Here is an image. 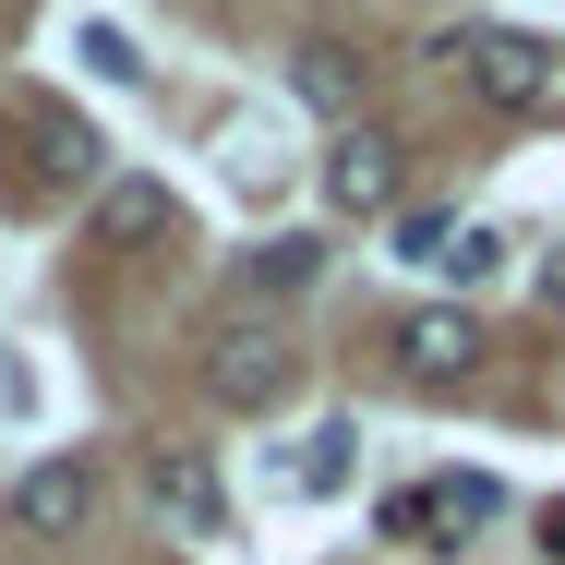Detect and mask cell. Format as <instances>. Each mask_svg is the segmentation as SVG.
<instances>
[{
	"label": "cell",
	"mask_w": 565,
	"mask_h": 565,
	"mask_svg": "<svg viewBox=\"0 0 565 565\" xmlns=\"http://www.w3.org/2000/svg\"><path fill=\"white\" fill-rule=\"evenodd\" d=\"M169 217H181V205H169V181H145V169H109V181H97V241H109V253L169 241Z\"/></svg>",
	"instance_id": "8992f818"
},
{
	"label": "cell",
	"mask_w": 565,
	"mask_h": 565,
	"mask_svg": "<svg viewBox=\"0 0 565 565\" xmlns=\"http://www.w3.org/2000/svg\"><path fill=\"white\" fill-rule=\"evenodd\" d=\"M542 554H554V565H565V505H542Z\"/></svg>",
	"instance_id": "9a60e30c"
},
{
	"label": "cell",
	"mask_w": 565,
	"mask_h": 565,
	"mask_svg": "<svg viewBox=\"0 0 565 565\" xmlns=\"http://www.w3.org/2000/svg\"><path fill=\"white\" fill-rule=\"evenodd\" d=\"M289 373H301V349L277 338V326H217V338H205V397H217V409H277Z\"/></svg>",
	"instance_id": "7a4b0ae2"
},
{
	"label": "cell",
	"mask_w": 565,
	"mask_h": 565,
	"mask_svg": "<svg viewBox=\"0 0 565 565\" xmlns=\"http://www.w3.org/2000/svg\"><path fill=\"white\" fill-rule=\"evenodd\" d=\"M446 61L469 73V97H481V109H542V97H554V49H542V36H518V24L457 36Z\"/></svg>",
	"instance_id": "6da1fadb"
},
{
	"label": "cell",
	"mask_w": 565,
	"mask_h": 565,
	"mask_svg": "<svg viewBox=\"0 0 565 565\" xmlns=\"http://www.w3.org/2000/svg\"><path fill=\"white\" fill-rule=\"evenodd\" d=\"M434 265H446L457 289H493V277H505V228H446V253H434Z\"/></svg>",
	"instance_id": "7c38bea8"
},
{
	"label": "cell",
	"mask_w": 565,
	"mask_h": 565,
	"mask_svg": "<svg viewBox=\"0 0 565 565\" xmlns=\"http://www.w3.org/2000/svg\"><path fill=\"white\" fill-rule=\"evenodd\" d=\"M397 373H409V385H469V373H481V326H469V313H457V301H422V313H397Z\"/></svg>",
	"instance_id": "277c9868"
},
{
	"label": "cell",
	"mask_w": 565,
	"mask_h": 565,
	"mask_svg": "<svg viewBox=\"0 0 565 565\" xmlns=\"http://www.w3.org/2000/svg\"><path fill=\"white\" fill-rule=\"evenodd\" d=\"M145 493H157V505H169L181 530H228V493H217V469H205V457H181V446H157Z\"/></svg>",
	"instance_id": "9c48e42d"
},
{
	"label": "cell",
	"mask_w": 565,
	"mask_h": 565,
	"mask_svg": "<svg viewBox=\"0 0 565 565\" xmlns=\"http://www.w3.org/2000/svg\"><path fill=\"white\" fill-rule=\"evenodd\" d=\"M326 205H338V217H385V205H397V145H385V132H338V145H326Z\"/></svg>",
	"instance_id": "5b68a950"
},
{
	"label": "cell",
	"mask_w": 565,
	"mask_h": 565,
	"mask_svg": "<svg viewBox=\"0 0 565 565\" xmlns=\"http://www.w3.org/2000/svg\"><path fill=\"white\" fill-rule=\"evenodd\" d=\"M85 61H97V73H109V85H132V73H145V61H132V49H120L109 24H85Z\"/></svg>",
	"instance_id": "5bb4252c"
},
{
	"label": "cell",
	"mask_w": 565,
	"mask_h": 565,
	"mask_svg": "<svg viewBox=\"0 0 565 565\" xmlns=\"http://www.w3.org/2000/svg\"><path fill=\"white\" fill-rule=\"evenodd\" d=\"M349 446H361V434H349V422H326V434L301 446V493H338V481H349Z\"/></svg>",
	"instance_id": "4fadbf2b"
},
{
	"label": "cell",
	"mask_w": 565,
	"mask_h": 565,
	"mask_svg": "<svg viewBox=\"0 0 565 565\" xmlns=\"http://www.w3.org/2000/svg\"><path fill=\"white\" fill-rule=\"evenodd\" d=\"M493 505H505V493H493L481 469H446V481H422V542H434V554H457L469 530H493Z\"/></svg>",
	"instance_id": "ba28073f"
},
{
	"label": "cell",
	"mask_w": 565,
	"mask_h": 565,
	"mask_svg": "<svg viewBox=\"0 0 565 565\" xmlns=\"http://www.w3.org/2000/svg\"><path fill=\"white\" fill-rule=\"evenodd\" d=\"M241 277H253V289H265V301H301V289H313V277H326V241H313V228H289V241H265V253H253V265H241Z\"/></svg>",
	"instance_id": "8fae6325"
},
{
	"label": "cell",
	"mask_w": 565,
	"mask_h": 565,
	"mask_svg": "<svg viewBox=\"0 0 565 565\" xmlns=\"http://www.w3.org/2000/svg\"><path fill=\"white\" fill-rule=\"evenodd\" d=\"M24 145H36V169H49V181H109L97 120H73L61 97H24Z\"/></svg>",
	"instance_id": "52a82bcc"
},
{
	"label": "cell",
	"mask_w": 565,
	"mask_h": 565,
	"mask_svg": "<svg viewBox=\"0 0 565 565\" xmlns=\"http://www.w3.org/2000/svg\"><path fill=\"white\" fill-rule=\"evenodd\" d=\"M289 85H301V109H326V120H349V109H361V49H338V36H313V49H301V73H289Z\"/></svg>",
	"instance_id": "30bf717a"
},
{
	"label": "cell",
	"mask_w": 565,
	"mask_h": 565,
	"mask_svg": "<svg viewBox=\"0 0 565 565\" xmlns=\"http://www.w3.org/2000/svg\"><path fill=\"white\" fill-rule=\"evenodd\" d=\"M542 301H554V313H565V241H554V265H542Z\"/></svg>",
	"instance_id": "2e32d148"
},
{
	"label": "cell",
	"mask_w": 565,
	"mask_h": 565,
	"mask_svg": "<svg viewBox=\"0 0 565 565\" xmlns=\"http://www.w3.org/2000/svg\"><path fill=\"white\" fill-rule=\"evenodd\" d=\"M0 518H12V542H73V530L97 518V457H36Z\"/></svg>",
	"instance_id": "3957f363"
}]
</instances>
